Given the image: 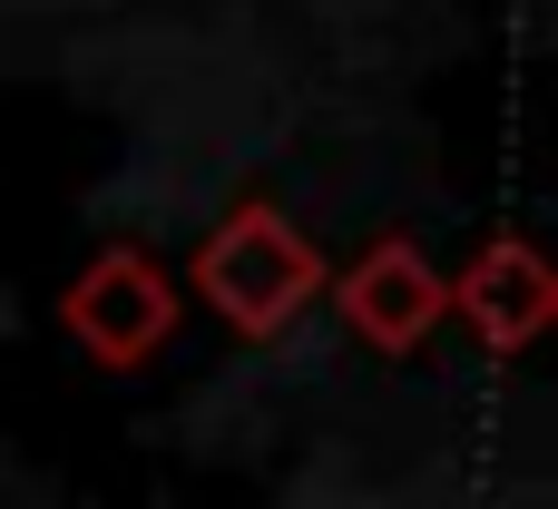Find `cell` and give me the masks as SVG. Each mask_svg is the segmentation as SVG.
Segmentation results:
<instances>
[{"instance_id":"obj_1","label":"cell","mask_w":558,"mask_h":509,"mask_svg":"<svg viewBox=\"0 0 558 509\" xmlns=\"http://www.w3.org/2000/svg\"><path fill=\"white\" fill-rule=\"evenodd\" d=\"M196 284L216 294V314L226 324H245V334H275L304 294H314V255L255 206V216H235L216 245H206V265H196Z\"/></svg>"},{"instance_id":"obj_2","label":"cell","mask_w":558,"mask_h":509,"mask_svg":"<svg viewBox=\"0 0 558 509\" xmlns=\"http://www.w3.org/2000/svg\"><path fill=\"white\" fill-rule=\"evenodd\" d=\"M167 284L137 265V255H108V265H88L78 284H69V334L88 343V353H108V363H137V353H157L167 343Z\"/></svg>"},{"instance_id":"obj_3","label":"cell","mask_w":558,"mask_h":509,"mask_svg":"<svg viewBox=\"0 0 558 509\" xmlns=\"http://www.w3.org/2000/svg\"><path fill=\"white\" fill-rule=\"evenodd\" d=\"M343 304H353V324H363L373 343H412V334H432V314H441L451 294H441V275H432L412 245H373V255L353 265V284H343Z\"/></svg>"},{"instance_id":"obj_4","label":"cell","mask_w":558,"mask_h":509,"mask_svg":"<svg viewBox=\"0 0 558 509\" xmlns=\"http://www.w3.org/2000/svg\"><path fill=\"white\" fill-rule=\"evenodd\" d=\"M461 304H471L481 343H530V334L549 324L558 284L539 275V255H530V245H490V255L461 275Z\"/></svg>"}]
</instances>
